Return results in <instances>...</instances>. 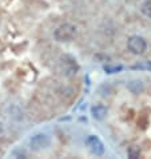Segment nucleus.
<instances>
[{"label": "nucleus", "mask_w": 151, "mask_h": 159, "mask_svg": "<svg viewBox=\"0 0 151 159\" xmlns=\"http://www.w3.org/2000/svg\"><path fill=\"white\" fill-rule=\"evenodd\" d=\"M2 132H3V125L0 123V134H2Z\"/></svg>", "instance_id": "11"}, {"label": "nucleus", "mask_w": 151, "mask_h": 159, "mask_svg": "<svg viewBox=\"0 0 151 159\" xmlns=\"http://www.w3.org/2000/svg\"><path fill=\"white\" fill-rule=\"evenodd\" d=\"M86 146L88 147V150L91 151V154H94L96 157L103 155L104 152V144L102 143V140L95 135H90L86 139Z\"/></svg>", "instance_id": "4"}, {"label": "nucleus", "mask_w": 151, "mask_h": 159, "mask_svg": "<svg viewBox=\"0 0 151 159\" xmlns=\"http://www.w3.org/2000/svg\"><path fill=\"white\" fill-rule=\"evenodd\" d=\"M122 66H104V71L107 74H115V72H119L122 71Z\"/></svg>", "instance_id": "10"}, {"label": "nucleus", "mask_w": 151, "mask_h": 159, "mask_svg": "<svg viewBox=\"0 0 151 159\" xmlns=\"http://www.w3.org/2000/svg\"><path fill=\"white\" fill-rule=\"evenodd\" d=\"M59 67L60 71L63 72L66 76H74L79 71V64L76 59L71 55H63L59 59Z\"/></svg>", "instance_id": "1"}, {"label": "nucleus", "mask_w": 151, "mask_h": 159, "mask_svg": "<svg viewBox=\"0 0 151 159\" xmlns=\"http://www.w3.org/2000/svg\"><path fill=\"white\" fill-rule=\"evenodd\" d=\"M142 14L146 15L147 17H151V0H147V2H144L142 4Z\"/></svg>", "instance_id": "9"}, {"label": "nucleus", "mask_w": 151, "mask_h": 159, "mask_svg": "<svg viewBox=\"0 0 151 159\" xmlns=\"http://www.w3.org/2000/svg\"><path fill=\"white\" fill-rule=\"evenodd\" d=\"M128 88L134 92V94H139V92L143 90V86H142V82L139 80H134L130 83V86H128Z\"/></svg>", "instance_id": "8"}, {"label": "nucleus", "mask_w": 151, "mask_h": 159, "mask_svg": "<svg viewBox=\"0 0 151 159\" xmlns=\"http://www.w3.org/2000/svg\"><path fill=\"white\" fill-rule=\"evenodd\" d=\"M127 157L130 159H138L140 157V148L138 146H130L127 150Z\"/></svg>", "instance_id": "7"}, {"label": "nucleus", "mask_w": 151, "mask_h": 159, "mask_svg": "<svg viewBox=\"0 0 151 159\" xmlns=\"http://www.w3.org/2000/svg\"><path fill=\"white\" fill-rule=\"evenodd\" d=\"M50 138L46 134H36L30 139V146L34 151H42L50 146Z\"/></svg>", "instance_id": "5"}, {"label": "nucleus", "mask_w": 151, "mask_h": 159, "mask_svg": "<svg viewBox=\"0 0 151 159\" xmlns=\"http://www.w3.org/2000/svg\"><path fill=\"white\" fill-rule=\"evenodd\" d=\"M75 35H76V27L70 23H64L59 25L54 32L55 40L57 42H70L75 38Z\"/></svg>", "instance_id": "2"}, {"label": "nucleus", "mask_w": 151, "mask_h": 159, "mask_svg": "<svg viewBox=\"0 0 151 159\" xmlns=\"http://www.w3.org/2000/svg\"><path fill=\"white\" fill-rule=\"evenodd\" d=\"M127 48H128V51L135 55H143L146 50H147V43L140 36H131V38H128Z\"/></svg>", "instance_id": "3"}, {"label": "nucleus", "mask_w": 151, "mask_h": 159, "mask_svg": "<svg viewBox=\"0 0 151 159\" xmlns=\"http://www.w3.org/2000/svg\"><path fill=\"white\" fill-rule=\"evenodd\" d=\"M107 112H108V110L103 104H96L91 108V115L94 119H96V120H103V119L107 116Z\"/></svg>", "instance_id": "6"}]
</instances>
